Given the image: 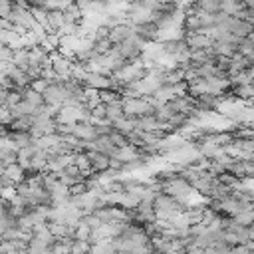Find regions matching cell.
<instances>
[{
	"instance_id": "1",
	"label": "cell",
	"mask_w": 254,
	"mask_h": 254,
	"mask_svg": "<svg viewBox=\"0 0 254 254\" xmlns=\"http://www.w3.org/2000/svg\"><path fill=\"white\" fill-rule=\"evenodd\" d=\"M91 252V242L83 238H71L69 240V254H89Z\"/></svg>"
},
{
	"instance_id": "2",
	"label": "cell",
	"mask_w": 254,
	"mask_h": 254,
	"mask_svg": "<svg viewBox=\"0 0 254 254\" xmlns=\"http://www.w3.org/2000/svg\"><path fill=\"white\" fill-rule=\"evenodd\" d=\"M12 8H14V2L12 0H0V18H8L10 16V12H12Z\"/></svg>"
}]
</instances>
